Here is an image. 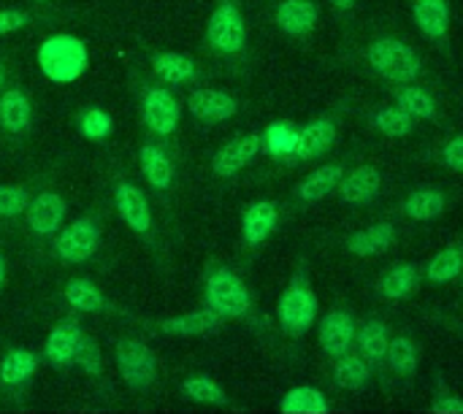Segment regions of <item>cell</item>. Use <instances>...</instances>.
<instances>
[{"label":"cell","mask_w":463,"mask_h":414,"mask_svg":"<svg viewBox=\"0 0 463 414\" xmlns=\"http://www.w3.org/2000/svg\"><path fill=\"white\" fill-rule=\"evenodd\" d=\"M415 24L429 41H448L450 30V3L448 0H415Z\"/></svg>","instance_id":"19"},{"label":"cell","mask_w":463,"mask_h":414,"mask_svg":"<svg viewBox=\"0 0 463 414\" xmlns=\"http://www.w3.org/2000/svg\"><path fill=\"white\" fill-rule=\"evenodd\" d=\"M263 149V136L260 133H247V136H239L233 141H228L212 160V168L217 176L228 179V176H236L239 171H244Z\"/></svg>","instance_id":"9"},{"label":"cell","mask_w":463,"mask_h":414,"mask_svg":"<svg viewBox=\"0 0 463 414\" xmlns=\"http://www.w3.org/2000/svg\"><path fill=\"white\" fill-rule=\"evenodd\" d=\"M100 244V228L95 220L81 217L76 222H71L57 239H54V252L60 260L65 263H84L98 252Z\"/></svg>","instance_id":"7"},{"label":"cell","mask_w":463,"mask_h":414,"mask_svg":"<svg viewBox=\"0 0 463 414\" xmlns=\"http://www.w3.org/2000/svg\"><path fill=\"white\" fill-rule=\"evenodd\" d=\"M30 195L24 187H11V184H0V217H16L27 209Z\"/></svg>","instance_id":"40"},{"label":"cell","mask_w":463,"mask_h":414,"mask_svg":"<svg viewBox=\"0 0 463 414\" xmlns=\"http://www.w3.org/2000/svg\"><path fill=\"white\" fill-rule=\"evenodd\" d=\"M206 306L225 320H241L252 309V296L241 277L228 268H217L206 279Z\"/></svg>","instance_id":"4"},{"label":"cell","mask_w":463,"mask_h":414,"mask_svg":"<svg viewBox=\"0 0 463 414\" xmlns=\"http://www.w3.org/2000/svg\"><path fill=\"white\" fill-rule=\"evenodd\" d=\"M0 87H3V71H0Z\"/></svg>","instance_id":"47"},{"label":"cell","mask_w":463,"mask_h":414,"mask_svg":"<svg viewBox=\"0 0 463 414\" xmlns=\"http://www.w3.org/2000/svg\"><path fill=\"white\" fill-rule=\"evenodd\" d=\"M117 366L122 372V380L138 390L149 388L157 377V358L138 339H122L117 344Z\"/></svg>","instance_id":"6"},{"label":"cell","mask_w":463,"mask_h":414,"mask_svg":"<svg viewBox=\"0 0 463 414\" xmlns=\"http://www.w3.org/2000/svg\"><path fill=\"white\" fill-rule=\"evenodd\" d=\"M76 363L87 369V374H98L100 372V353H98V344L92 339H81V347H79V355H76Z\"/></svg>","instance_id":"41"},{"label":"cell","mask_w":463,"mask_h":414,"mask_svg":"<svg viewBox=\"0 0 463 414\" xmlns=\"http://www.w3.org/2000/svg\"><path fill=\"white\" fill-rule=\"evenodd\" d=\"M296 138H298L296 127H290L288 122H274V125H269V130L263 136V146L277 157H290Z\"/></svg>","instance_id":"38"},{"label":"cell","mask_w":463,"mask_h":414,"mask_svg":"<svg viewBox=\"0 0 463 414\" xmlns=\"http://www.w3.org/2000/svg\"><path fill=\"white\" fill-rule=\"evenodd\" d=\"M372 380V366L355 355V353H347L342 358H336L334 363V382L345 390H364Z\"/></svg>","instance_id":"30"},{"label":"cell","mask_w":463,"mask_h":414,"mask_svg":"<svg viewBox=\"0 0 463 414\" xmlns=\"http://www.w3.org/2000/svg\"><path fill=\"white\" fill-rule=\"evenodd\" d=\"M65 301H68L73 309L90 312V315H92V312H103V306H106L100 290H98L92 282H87V279H71V282L65 285Z\"/></svg>","instance_id":"36"},{"label":"cell","mask_w":463,"mask_h":414,"mask_svg":"<svg viewBox=\"0 0 463 414\" xmlns=\"http://www.w3.org/2000/svg\"><path fill=\"white\" fill-rule=\"evenodd\" d=\"M79 127H81V133L90 138V141H103L109 133H111V117L106 114V111H100V108H90V111H84L81 114V122H79Z\"/></svg>","instance_id":"39"},{"label":"cell","mask_w":463,"mask_h":414,"mask_svg":"<svg viewBox=\"0 0 463 414\" xmlns=\"http://www.w3.org/2000/svg\"><path fill=\"white\" fill-rule=\"evenodd\" d=\"M372 125L388 138H407L415 130V119L399 106H383L372 111Z\"/></svg>","instance_id":"33"},{"label":"cell","mask_w":463,"mask_h":414,"mask_svg":"<svg viewBox=\"0 0 463 414\" xmlns=\"http://www.w3.org/2000/svg\"><path fill=\"white\" fill-rule=\"evenodd\" d=\"M38 358L30 350H11L5 353V358L0 361V380L11 388L27 382L35 374Z\"/></svg>","instance_id":"34"},{"label":"cell","mask_w":463,"mask_h":414,"mask_svg":"<svg viewBox=\"0 0 463 414\" xmlns=\"http://www.w3.org/2000/svg\"><path fill=\"white\" fill-rule=\"evenodd\" d=\"M317 5L312 0H282L277 5V24L288 35H307L317 24Z\"/></svg>","instance_id":"24"},{"label":"cell","mask_w":463,"mask_h":414,"mask_svg":"<svg viewBox=\"0 0 463 414\" xmlns=\"http://www.w3.org/2000/svg\"><path fill=\"white\" fill-rule=\"evenodd\" d=\"M339 198L347 206H369L383 190V171L374 165H358L339 182Z\"/></svg>","instance_id":"11"},{"label":"cell","mask_w":463,"mask_h":414,"mask_svg":"<svg viewBox=\"0 0 463 414\" xmlns=\"http://www.w3.org/2000/svg\"><path fill=\"white\" fill-rule=\"evenodd\" d=\"M393 244H396L393 222H377L372 228H364V231L347 236V241H345L347 252L358 255V258H377V255L388 252Z\"/></svg>","instance_id":"16"},{"label":"cell","mask_w":463,"mask_h":414,"mask_svg":"<svg viewBox=\"0 0 463 414\" xmlns=\"http://www.w3.org/2000/svg\"><path fill=\"white\" fill-rule=\"evenodd\" d=\"M30 119H33L30 98L22 89H8L0 95V125L8 133H24L30 127Z\"/></svg>","instance_id":"28"},{"label":"cell","mask_w":463,"mask_h":414,"mask_svg":"<svg viewBox=\"0 0 463 414\" xmlns=\"http://www.w3.org/2000/svg\"><path fill=\"white\" fill-rule=\"evenodd\" d=\"M334 141H336V122L328 117H320V119H315L298 130L290 160L293 163H309V160L326 155L334 146Z\"/></svg>","instance_id":"10"},{"label":"cell","mask_w":463,"mask_h":414,"mask_svg":"<svg viewBox=\"0 0 463 414\" xmlns=\"http://www.w3.org/2000/svg\"><path fill=\"white\" fill-rule=\"evenodd\" d=\"M3 282H5V258L0 255V290H3Z\"/></svg>","instance_id":"46"},{"label":"cell","mask_w":463,"mask_h":414,"mask_svg":"<svg viewBox=\"0 0 463 414\" xmlns=\"http://www.w3.org/2000/svg\"><path fill=\"white\" fill-rule=\"evenodd\" d=\"M114 201H117V212L119 217L128 222L130 231L136 233H146L152 228V212H149V201L144 195L141 187L130 184V182H119L114 190Z\"/></svg>","instance_id":"15"},{"label":"cell","mask_w":463,"mask_h":414,"mask_svg":"<svg viewBox=\"0 0 463 414\" xmlns=\"http://www.w3.org/2000/svg\"><path fill=\"white\" fill-rule=\"evenodd\" d=\"M187 108H190V114H193L195 119L212 122V125H214V122L231 119V117L239 111V103H236L233 95H228V92H222V89H209V87H203V89L190 92Z\"/></svg>","instance_id":"13"},{"label":"cell","mask_w":463,"mask_h":414,"mask_svg":"<svg viewBox=\"0 0 463 414\" xmlns=\"http://www.w3.org/2000/svg\"><path fill=\"white\" fill-rule=\"evenodd\" d=\"M366 60H369V68L385 79V81H393V84H407V81H418L420 73H423V60L420 54L399 41V38H377L372 41V46L366 49Z\"/></svg>","instance_id":"1"},{"label":"cell","mask_w":463,"mask_h":414,"mask_svg":"<svg viewBox=\"0 0 463 414\" xmlns=\"http://www.w3.org/2000/svg\"><path fill=\"white\" fill-rule=\"evenodd\" d=\"M206 38L212 49L220 54H239L247 46V24L236 3L222 0L212 11L209 24H206Z\"/></svg>","instance_id":"5"},{"label":"cell","mask_w":463,"mask_h":414,"mask_svg":"<svg viewBox=\"0 0 463 414\" xmlns=\"http://www.w3.org/2000/svg\"><path fill=\"white\" fill-rule=\"evenodd\" d=\"M277 222H279V212H277V203L271 201H258L252 203L247 212H244V220H241V236L250 247H260L274 231H277Z\"/></svg>","instance_id":"17"},{"label":"cell","mask_w":463,"mask_h":414,"mask_svg":"<svg viewBox=\"0 0 463 414\" xmlns=\"http://www.w3.org/2000/svg\"><path fill=\"white\" fill-rule=\"evenodd\" d=\"M342 176H345V165H342V163L320 165V168H315V171L296 187V198H298L301 203H317V201L328 198V195L339 187Z\"/></svg>","instance_id":"21"},{"label":"cell","mask_w":463,"mask_h":414,"mask_svg":"<svg viewBox=\"0 0 463 414\" xmlns=\"http://www.w3.org/2000/svg\"><path fill=\"white\" fill-rule=\"evenodd\" d=\"M431 412L437 414H463V401L458 396H450V393H439Z\"/></svg>","instance_id":"44"},{"label":"cell","mask_w":463,"mask_h":414,"mask_svg":"<svg viewBox=\"0 0 463 414\" xmlns=\"http://www.w3.org/2000/svg\"><path fill=\"white\" fill-rule=\"evenodd\" d=\"M393 100L399 108H404L412 119H426V122H437V103L431 98L429 89L418 87L415 81L399 84L393 89Z\"/></svg>","instance_id":"25"},{"label":"cell","mask_w":463,"mask_h":414,"mask_svg":"<svg viewBox=\"0 0 463 414\" xmlns=\"http://www.w3.org/2000/svg\"><path fill=\"white\" fill-rule=\"evenodd\" d=\"M152 71L168 84H184L195 76V62L179 52H163L152 60Z\"/></svg>","instance_id":"32"},{"label":"cell","mask_w":463,"mask_h":414,"mask_svg":"<svg viewBox=\"0 0 463 414\" xmlns=\"http://www.w3.org/2000/svg\"><path fill=\"white\" fill-rule=\"evenodd\" d=\"M420 277L423 274L415 263H396L380 277L377 293L388 301H404L420 287Z\"/></svg>","instance_id":"20"},{"label":"cell","mask_w":463,"mask_h":414,"mask_svg":"<svg viewBox=\"0 0 463 414\" xmlns=\"http://www.w3.org/2000/svg\"><path fill=\"white\" fill-rule=\"evenodd\" d=\"M41 3H43V0H41Z\"/></svg>","instance_id":"48"},{"label":"cell","mask_w":463,"mask_h":414,"mask_svg":"<svg viewBox=\"0 0 463 414\" xmlns=\"http://www.w3.org/2000/svg\"><path fill=\"white\" fill-rule=\"evenodd\" d=\"M179 103L176 98L168 92V89H160V87H152L146 89L144 95V122L152 133L157 136H171L179 125Z\"/></svg>","instance_id":"12"},{"label":"cell","mask_w":463,"mask_h":414,"mask_svg":"<svg viewBox=\"0 0 463 414\" xmlns=\"http://www.w3.org/2000/svg\"><path fill=\"white\" fill-rule=\"evenodd\" d=\"M442 163H445L450 171L463 174V133L453 136V138L445 144V149H442Z\"/></svg>","instance_id":"42"},{"label":"cell","mask_w":463,"mask_h":414,"mask_svg":"<svg viewBox=\"0 0 463 414\" xmlns=\"http://www.w3.org/2000/svg\"><path fill=\"white\" fill-rule=\"evenodd\" d=\"M81 328L76 323H62L57 325L49 339H46V358L49 363L65 369V366H73L76 363V355H79V347H81Z\"/></svg>","instance_id":"22"},{"label":"cell","mask_w":463,"mask_h":414,"mask_svg":"<svg viewBox=\"0 0 463 414\" xmlns=\"http://www.w3.org/2000/svg\"><path fill=\"white\" fill-rule=\"evenodd\" d=\"M355 336H358V323L350 312L345 309H334L328 312L323 320H320V328H317V342H320V350L336 361L347 353H353L355 347Z\"/></svg>","instance_id":"8"},{"label":"cell","mask_w":463,"mask_h":414,"mask_svg":"<svg viewBox=\"0 0 463 414\" xmlns=\"http://www.w3.org/2000/svg\"><path fill=\"white\" fill-rule=\"evenodd\" d=\"M87 46L76 35H52L38 49V65L43 76L57 84H68L87 71Z\"/></svg>","instance_id":"3"},{"label":"cell","mask_w":463,"mask_h":414,"mask_svg":"<svg viewBox=\"0 0 463 414\" xmlns=\"http://www.w3.org/2000/svg\"><path fill=\"white\" fill-rule=\"evenodd\" d=\"M182 393L190 399V401H198V404H214V407H225L228 404V396L225 390L209 380V377H190L182 382Z\"/></svg>","instance_id":"37"},{"label":"cell","mask_w":463,"mask_h":414,"mask_svg":"<svg viewBox=\"0 0 463 414\" xmlns=\"http://www.w3.org/2000/svg\"><path fill=\"white\" fill-rule=\"evenodd\" d=\"M141 174L144 179L155 187V190H168L174 184V160L155 144H144L141 146Z\"/></svg>","instance_id":"26"},{"label":"cell","mask_w":463,"mask_h":414,"mask_svg":"<svg viewBox=\"0 0 463 414\" xmlns=\"http://www.w3.org/2000/svg\"><path fill=\"white\" fill-rule=\"evenodd\" d=\"M358 344V355L372 366L380 369L385 366V355H388V344H391V331L383 320H364L355 336Z\"/></svg>","instance_id":"18"},{"label":"cell","mask_w":463,"mask_h":414,"mask_svg":"<svg viewBox=\"0 0 463 414\" xmlns=\"http://www.w3.org/2000/svg\"><path fill=\"white\" fill-rule=\"evenodd\" d=\"M282 412L285 414H326L328 412V401L317 388L301 385L293 388L285 399H282Z\"/></svg>","instance_id":"35"},{"label":"cell","mask_w":463,"mask_h":414,"mask_svg":"<svg viewBox=\"0 0 463 414\" xmlns=\"http://www.w3.org/2000/svg\"><path fill=\"white\" fill-rule=\"evenodd\" d=\"M355 3H358V0H331V5H334V8H339V11H353V8H355Z\"/></svg>","instance_id":"45"},{"label":"cell","mask_w":463,"mask_h":414,"mask_svg":"<svg viewBox=\"0 0 463 414\" xmlns=\"http://www.w3.org/2000/svg\"><path fill=\"white\" fill-rule=\"evenodd\" d=\"M277 317L279 325L288 336L301 339L317 320V296L309 285L307 268H298L290 279V285L285 287V293L279 296L277 304Z\"/></svg>","instance_id":"2"},{"label":"cell","mask_w":463,"mask_h":414,"mask_svg":"<svg viewBox=\"0 0 463 414\" xmlns=\"http://www.w3.org/2000/svg\"><path fill=\"white\" fill-rule=\"evenodd\" d=\"M225 317H220L214 309H198V312H187L182 317L165 320L160 328L171 336H214L220 334Z\"/></svg>","instance_id":"23"},{"label":"cell","mask_w":463,"mask_h":414,"mask_svg":"<svg viewBox=\"0 0 463 414\" xmlns=\"http://www.w3.org/2000/svg\"><path fill=\"white\" fill-rule=\"evenodd\" d=\"M65 198L57 193H41L27 203V225L33 233L38 236H52L60 231L62 220H65Z\"/></svg>","instance_id":"14"},{"label":"cell","mask_w":463,"mask_h":414,"mask_svg":"<svg viewBox=\"0 0 463 414\" xmlns=\"http://www.w3.org/2000/svg\"><path fill=\"white\" fill-rule=\"evenodd\" d=\"M448 209V198L445 193L434 190V187H423V190H415L407 201H404V214L415 222H429V220H437L442 217Z\"/></svg>","instance_id":"29"},{"label":"cell","mask_w":463,"mask_h":414,"mask_svg":"<svg viewBox=\"0 0 463 414\" xmlns=\"http://www.w3.org/2000/svg\"><path fill=\"white\" fill-rule=\"evenodd\" d=\"M385 363L393 374L399 377H415L418 374V366H420V350L415 344L412 336L407 334H399V336H391V344H388V355H385Z\"/></svg>","instance_id":"27"},{"label":"cell","mask_w":463,"mask_h":414,"mask_svg":"<svg viewBox=\"0 0 463 414\" xmlns=\"http://www.w3.org/2000/svg\"><path fill=\"white\" fill-rule=\"evenodd\" d=\"M30 22V16L19 8H3L0 11V35H8V33H16L22 30L24 24Z\"/></svg>","instance_id":"43"},{"label":"cell","mask_w":463,"mask_h":414,"mask_svg":"<svg viewBox=\"0 0 463 414\" xmlns=\"http://www.w3.org/2000/svg\"><path fill=\"white\" fill-rule=\"evenodd\" d=\"M463 274V247L461 244H453V247H445L442 252H437L429 266H426V279L434 282V285H445V282H453Z\"/></svg>","instance_id":"31"}]
</instances>
